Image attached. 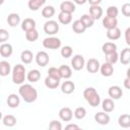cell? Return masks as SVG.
<instances>
[{
	"instance_id": "cell-1",
	"label": "cell",
	"mask_w": 130,
	"mask_h": 130,
	"mask_svg": "<svg viewBox=\"0 0 130 130\" xmlns=\"http://www.w3.org/2000/svg\"><path fill=\"white\" fill-rule=\"evenodd\" d=\"M18 93L25 103H34L38 99L37 89L28 83H25V84L22 83L18 89Z\"/></svg>"
},
{
	"instance_id": "cell-2",
	"label": "cell",
	"mask_w": 130,
	"mask_h": 130,
	"mask_svg": "<svg viewBox=\"0 0 130 130\" xmlns=\"http://www.w3.org/2000/svg\"><path fill=\"white\" fill-rule=\"evenodd\" d=\"M83 98L89 104V106L95 108L101 103V98L94 87H86L83 90Z\"/></svg>"
},
{
	"instance_id": "cell-3",
	"label": "cell",
	"mask_w": 130,
	"mask_h": 130,
	"mask_svg": "<svg viewBox=\"0 0 130 130\" xmlns=\"http://www.w3.org/2000/svg\"><path fill=\"white\" fill-rule=\"evenodd\" d=\"M25 67L21 64H16L12 69V81L15 84H22L26 77Z\"/></svg>"
},
{
	"instance_id": "cell-4",
	"label": "cell",
	"mask_w": 130,
	"mask_h": 130,
	"mask_svg": "<svg viewBox=\"0 0 130 130\" xmlns=\"http://www.w3.org/2000/svg\"><path fill=\"white\" fill-rule=\"evenodd\" d=\"M43 46L46 49H51V50H57L61 47V41L60 39L56 37H49L44 39L43 41Z\"/></svg>"
},
{
	"instance_id": "cell-5",
	"label": "cell",
	"mask_w": 130,
	"mask_h": 130,
	"mask_svg": "<svg viewBox=\"0 0 130 130\" xmlns=\"http://www.w3.org/2000/svg\"><path fill=\"white\" fill-rule=\"evenodd\" d=\"M44 31L47 35L54 36L59 31V24L56 20H48L44 24Z\"/></svg>"
},
{
	"instance_id": "cell-6",
	"label": "cell",
	"mask_w": 130,
	"mask_h": 130,
	"mask_svg": "<svg viewBox=\"0 0 130 130\" xmlns=\"http://www.w3.org/2000/svg\"><path fill=\"white\" fill-rule=\"evenodd\" d=\"M84 66H85V60H84V58H83L82 55L77 54V55L73 56V58H72V60H71V67H72L74 70L79 71V70H81Z\"/></svg>"
},
{
	"instance_id": "cell-7",
	"label": "cell",
	"mask_w": 130,
	"mask_h": 130,
	"mask_svg": "<svg viewBox=\"0 0 130 130\" xmlns=\"http://www.w3.org/2000/svg\"><path fill=\"white\" fill-rule=\"evenodd\" d=\"M36 62L39 66L41 67H45L46 65H48L49 61H50V57H49V54L45 51H40L37 53L36 55Z\"/></svg>"
},
{
	"instance_id": "cell-8",
	"label": "cell",
	"mask_w": 130,
	"mask_h": 130,
	"mask_svg": "<svg viewBox=\"0 0 130 130\" xmlns=\"http://www.w3.org/2000/svg\"><path fill=\"white\" fill-rule=\"evenodd\" d=\"M73 116H74V114H73L72 110L68 107H63L59 111V118L64 122H70L72 120Z\"/></svg>"
},
{
	"instance_id": "cell-9",
	"label": "cell",
	"mask_w": 130,
	"mask_h": 130,
	"mask_svg": "<svg viewBox=\"0 0 130 130\" xmlns=\"http://www.w3.org/2000/svg\"><path fill=\"white\" fill-rule=\"evenodd\" d=\"M85 66H86V70L89 73H96L101 68V64H100L99 60H96L94 58L88 59L86 64H85Z\"/></svg>"
},
{
	"instance_id": "cell-10",
	"label": "cell",
	"mask_w": 130,
	"mask_h": 130,
	"mask_svg": "<svg viewBox=\"0 0 130 130\" xmlns=\"http://www.w3.org/2000/svg\"><path fill=\"white\" fill-rule=\"evenodd\" d=\"M108 94L113 100H119L123 95V90L119 85H112L108 89Z\"/></svg>"
},
{
	"instance_id": "cell-11",
	"label": "cell",
	"mask_w": 130,
	"mask_h": 130,
	"mask_svg": "<svg viewBox=\"0 0 130 130\" xmlns=\"http://www.w3.org/2000/svg\"><path fill=\"white\" fill-rule=\"evenodd\" d=\"M94 121L100 125H108L110 123V116L107 112H98L94 115Z\"/></svg>"
},
{
	"instance_id": "cell-12",
	"label": "cell",
	"mask_w": 130,
	"mask_h": 130,
	"mask_svg": "<svg viewBox=\"0 0 130 130\" xmlns=\"http://www.w3.org/2000/svg\"><path fill=\"white\" fill-rule=\"evenodd\" d=\"M100 71L102 73L103 76L105 77H110L113 75L114 73V66L113 64L109 63V62H105L104 64L101 65V68H100Z\"/></svg>"
},
{
	"instance_id": "cell-13",
	"label": "cell",
	"mask_w": 130,
	"mask_h": 130,
	"mask_svg": "<svg viewBox=\"0 0 130 130\" xmlns=\"http://www.w3.org/2000/svg\"><path fill=\"white\" fill-rule=\"evenodd\" d=\"M13 53V48L10 44L8 43H2L0 46V55L4 58L10 57Z\"/></svg>"
},
{
	"instance_id": "cell-14",
	"label": "cell",
	"mask_w": 130,
	"mask_h": 130,
	"mask_svg": "<svg viewBox=\"0 0 130 130\" xmlns=\"http://www.w3.org/2000/svg\"><path fill=\"white\" fill-rule=\"evenodd\" d=\"M89 14L94 20H98L103 15V8L100 5H90L89 7Z\"/></svg>"
},
{
	"instance_id": "cell-15",
	"label": "cell",
	"mask_w": 130,
	"mask_h": 130,
	"mask_svg": "<svg viewBox=\"0 0 130 130\" xmlns=\"http://www.w3.org/2000/svg\"><path fill=\"white\" fill-rule=\"evenodd\" d=\"M118 25V20L117 18L110 17V16H105L103 18V26L107 29H111L114 27H117Z\"/></svg>"
},
{
	"instance_id": "cell-16",
	"label": "cell",
	"mask_w": 130,
	"mask_h": 130,
	"mask_svg": "<svg viewBox=\"0 0 130 130\" xmlns=\"http://www.w3.org/2000/svg\"><path fill=\"white\" fill-rule=\"evenodd\" d=\"M75 90V84L73 81L66 80L61 84V91L65 94H70Z\"/></svg>"
},
{
	"instance_id": "cell-17",
	"label": "cell",
	"mask_w": 130,
	"mask_h": 130,
	"mask_svg": "<svg viewBox=\"0 0 130 130\" xmlns=\"http://www.w3.org/2000/svg\"><path fill=\"white\" fill-rule=\"evenodd\" d=\"M36 21L32 18H24L21 22V28L24 31H28L36 28Z\"/></svg>"
},
{
	"instance_id": "cell-18",
	"label": "cell",
	"mask_w": 130,
	"mask_h": 130,
	"mask_svg": "<svg viewBox=\"0 0 130 130\" xmlns=\"http://www.w3.org/2000/svg\"><path fill=\"white\" fill-rule=\"evenodd\" d=\"M19 104H20V99H19V96L16 93H11V94L8 95V98H7V105H8L9 108H12V109L17 108L19 106Z\"/></svg>"
},
{
	"instance_id": "cell-19",
	"label": "cell",
	"mask_w": 130,
	"mask_h": 130,
	"mask_svg": "<svg viewBox=\"0 0 130 130\" xmlns=\"http://www.w3.org/2000/svg\"><path fill=\"white\" fill-rule=\"evenodd\" d=\"M60 10L63 12L73 13L75 11V4L72 1H63L60 4Z\"/></svg>"
},
{
	"instance_id": "cell-20",
	"label": "cell",
	"mask_w": 130,
	"mask_h": 130,
	"mask_svg": "<svg viewBox=\"0 0 130 130\" xmlns=\"http://www.w3.org/2000/svg\"><path fill=\"white\" fill-rule=\"evenodd\" d=\"M121 37V29L117 26L111 29H107V38L111 41H116Z\"/></svg>"
},
{
	"instance_id": "cell-21",
	"label": "cell",
	"mask_w": 130,
	"mask_h": 130,
	"mask_svg": "<svg viewBox=\"0 0 130 130\" xmlns=\"http://www.w3.org/2000/svg\"><path fill=\"white\" fill-rule=\"evenodd\" d=\"M59 84H60V80L59 79H56V78H54L52 76H49V75L45 78V85H46V87H48L50 89L57 88L59 86Z\"/></svg>"
},
{
	"instance_id": "cell-22",
	"label": "cell",
	"mask_w": 130,
	"mask_h": 130,
	"mask_svg": "<svg viewBox=\"0 0 130 130\" xmlns=\"http://www.w3.org/2000/svg\"><path fill=\"white\" fill-rule=\"evenodd\" d=\"M119 60L122 64L127 65L130 63V48H125L119 55Z\"/></svg>"
},
{
	"instance_id": "cell-23",
	"label": "cell",
	"mask_w": 130,
	"mask_h": 130,
	"mask_svg": "<svg viewBox=\"0 0 130 130\" xmlns=\"http://www.w3.org/2000/svg\"><path fill=\"white\" fill-rule=\"evenodd\" d=\"M58 20L62 24H69L72 21V13L60 11V13L58 14Z\"/></svg>"
},
{
	"instance_id": "cell-24",
	"label": "cell",
	"mask_w": 130,
	"mask_h": 130,
	"mask_svg": "<svg viewBox=\"0 0 130 130\" xmlns=\"http://www.w3.org/2000/svg\"><path fill=\"white\" fill-rule=\"evenodd\" d=\"M11 72V66L8 61L2 60L0 61V75L1 76H7Z\"/></svg>"
},
{
	"instance_id": "cell-25",
	"label": "cell",
	"mask_w": 130,
	"mask_h": 130,
	"mask_svg": "<svg viewBox=\"0 0 130 130\" xmlns=\"http://www.w3.org/2000/svg\"><path fill=\"white\" fill-rule=\"evenodd\" d=\"M102 108H103V111L107 113L113 112L115 109V104L113 102V99H105L102 102Z\"/></svg>"
},
{
	"instance_id": "cell-26",
	"label": "cell",
	"mask_w": 130,
	"mask_h": 130,
	"mask_svg": "<svg viewBox=\"0 0 130 130\" xmlns=\"http://www.w3.org/2000/svg\"><path fill=\"white\" fill-rule=\"evenodd\" d=\"M102 50H103V53L105 55L111 54V53L117 52V45L115 43H112V42H107V43H105L103 45Z\"/></svg>"
},
{
	"instance_id": "cell-27",
	"label": "cell",
	"mask_w": 130,
	"mask_h": 130,
	"mask_svg": "<svg viewBox=\"0 0 130 130\" xmlns=\"http://www.w3.org/2000/svg\"><path fill=\"white\" fill-rule=\"evenodd\" d=\"M34 59V55H32V52L29 51V50H24L21 52L20 54V60L23 64H29L31 63Z\"/></svg>"
},
{
	"instance_id": "cell-28",
	"label": "cell",
	"mask_w": 130,
	"mask_h": 130,
	"mask_svg": "<svg viewBox=\"0 0 130 130\" xmlns=\"http://www.w3.org/2000/svg\"><path fill=\"white\" fill-rule=\"evenodd\" d=\"M26 78L29 82H37L41 78V72L38 69H31L26 74Z\"/></svg>"
},
{
	"instance_id": "cell-29",
	"label": "cell",
	"mask_w": 130,
	"mask_h": 130,
	"mask_svg": "<svg viewBox=\"0 0 130 130\" xmlns=\"http://www.w3.org/2000/svg\"><path fill=\"white\" fill-rule=\"evenodd\" d=\"M118 124L122 128H129L130 127V115L122 114L118 118Z\"/></svg>"
},
{
	"instance_id": "cell-30",
	"label": "cell",
	"mask_w": 130,
	"mask_h": 130,
	"mask_svg": "<svg viewBox=\"0 0 130 130\" xmlns=\"http://www.w3.org/2000/svg\"><path fill=\"white\" fill-rule=\"evenodd\" d=\"M19 22H20V16L17 13H10L7 16V23L11 27H14V26L18 25Z\"/></svg>"
},
{
	"instance_id": "cell-31",
	"label": "cell",
	"mask_w": 130,
	"mask_h": 130,
	"mask_svg": "<svg viewBox=\"0 0 130 130\" xmlns=\"http://www.w3.org/2000/svg\"><path fill=\"white\" fill-rule=\"evenodd\" d=\"M85 29H86V27L80 21V19H77V20L73 21V23H72V30L75 34H83L85 31Z\"/></svg>"
},
{
	"instance_id": "cell-32",
	"label": "cell",
	"mask_w": 130,
	"mask_h": 130,
	"mask_svg": "<svg viewBox=\"0 0 130 130\" xmlns=\"http://www.w3.org/2000/svg\"><path fill=\"white\" fill-rule=\"evenodd\" d=\"M46 3V0H28V8L32 11L39 10L44 4Z\"/></svg>"
},
{
	"instance_id": "cell-33",
	"label": "cell",
	"mask_w": 130,
	"mask_h": 130,
	"mask_svg": "<svg viewBox=\"0 0 130 130\" xmlns=\"http://www.w3.org/2000/svg\"><path fill=\"white\" fill-rule=\"evenodd\" d=\"M59 70L62 75V78L64 79H69L72 76V69L68 65H61L59 67Z\"/></svg>"
},
{
	"instance_id": "cell-34",
	"label": "cell",
	"mask_w": 130,
	"mask_h": 130,
	"mask_svg": "<svg viewBox=\"0 0 130 130\" xmlns=\"http://www.w3.org/2000/svg\"><path fill=\"white\" fill-rule=\"evenodd\" d=\"M55 12H56L55 11V8L52 5H47V6H45L42 9V15L45 18H51V17H53L54 14H55Z\"/></svg>"
},
{
	"instance_id": "cell-35",
	"label": "cell",
	"mask_w": 130,
	"mask_h": 130,
	"mask_svg": "<svg viewBox=\"0 0 130 130\" xmlns=\"http://www.w3.org/2000/svg\"><path fill=\"white\" fill-rule=\"evenodd\" d=\"M3 125L6 127H13L16 124V118L13 115H6L2 119Z\"/></svg>"
},
{
	"instance_id": "cell-36",
	"label": "cell",
	"mask_w": 130,
	"mask_h": 130,
	"mask_svg": "<svg viewBox=\"0 0 130 130\" xmlns=\"http://www.w3.org/2000/svg\"><path fill=\"white\" fill-rule=\"evenodd\" d=\"M80 21L85 25L86 28L88 27H91L94 23V19L91 17L90 14H83L81 17H80Z\"/></svg>"
},
{
	"instance_id": "cell-37",
	"label": "cell",
	"mask_w": 130,
	"mask_h": 130,
	"mask_svg": "<svg viewBox=\"0 0 130 130\" xmlns=\"http://www.w3.org/2000/svg\"><path fill=\"white\" fill-rule=\"evenodd\" d=\"M25 39L28 42H36L39 39V32H38V30L35 28V29H31V30L25 31Z\"/></svg>"
},
{
	"instance_id": "cell-38",
	"label": "cell",
	"mask_w": 130,
	"mask_h": 130,
	"mask_svg": "<svg viewBox=\"0 0 130 130\" xmlns=\"http://www.w3.org/2000/svg\"><path fill=\"white\" fill-rule=\"evenodd\" d=\"M74 117L77 119V120H82L85 116H86V110L85 108L83 107H78L74 110Z\"/></svg>"
},
{
	"instance_id": "cell-39",
	"label": "cell",
	"mask_w": 130,
	"mask_h": 130,
	"mask_svg": "<svg viewBox=\"0 0 130 130\" xmlns=\"http://www.w3.org/2000/svg\"><path fill=\"white\" fill-rule=\"evenodd\" d=\"M48 75L52 76L56 79H59V80L62 79V75L60 73V70H59V68H56V67H50L48 70Z\"/></svg>"
},
{
	"instance_id": "cell-40",
	"label": "cell",
	"mask_w": 130,
	"mask_h": 130,
	"mask_svg": "<svg viewBox=\"0 0 130 130\" xmlns=\"http://www.w3.org/2000/svg\"><path fill=\"white\" fill-rule=\"evenodd\" d=\"M105 58H106V62H109V63H111V64L114 65L119 60V54L117 52H114V53L105 55Z\"/></svg>"
},
{
	"instance_id": "cell-41",
	"label": "cell",
	"mask_w": 130,
	"mask_h": 130,
	"mask_svg": "<svg viewBox=\"0 0 130 130\" xmlns=\"http://www.w3.org/2000/svg\"><path fill=\"white\" fill-rule=\"evenodd\" d=\"M118 14H119V9H118L116 6L112 5V6H109V7L107 8V16L117 18Z\"/></svg>"
},
{
	"instance_id": "cell-42",
	"label": "cell",
	"mask_w": 130,
	"mask_h": 130,
	"mask_svg": "<svg viewBox=\"0 0 130 130\" xmlns=\"http://www.w3.org/2000/svg\"><path fill=\"white\" fill-rule=\"evenodd\" d=\"M72 53H73V50L70 46H64L62 49H61V56L63 58H69L72 56Z\"/></svg>"
},
{
	"instance_id": "cell-43",
	"label": "cell",
	"mask_w": 130,
	"mask_h": 130,
	"mask_svg": "<svg viewBox=\"0 0 130 130\" xmlns=\"http://www.w3.org/2000/svg\"><path fill=\"white\" fill-rule=\"evenodd\" d=\"M49 128L51 130H61L62 129V124H61V122H59L57 120H52L49 124Z\"/></svg>"
},
{
	"instance_id": "cell-44",
	"label": "cell",
	"mask_w": 130,
	"mask_h": 130,
	"mask_svg": "<svg viewBox=\"0 0 130 130\" xmlns=\"http://www.w3.org/2000/svg\"><path fill=\"white\" fill-rule=\"evenodd\" d=\"M122 14L126 17H130V3H124L122 5Z\"/></svg>"
},
{
	"instance_id": "cell-45",
	"label": "cell",
	"mask_w": 130,
	"mask_h": 130,
	"mask_svg": "<svg viewBox=\"0 0 130 130\" xmlns=\"http://www.w3.org/2000/svg\"><path fill=\"white\" fill-rule=\"evenodd\" d=\"M9 39V34L6 29L1 28L0 29V43H5Z\"/></svg>"
},
{
	"instance_id": "cell-46",
	"label": "cell",
	"mask_w": 130,
	"mask_h": 130,
	"mask_svg": "<svg viewBox=\"0 0 130 130\" xmlns=\"http://www.w3.org/2000/svg\"><path fill=\"white\" fill-rule=\"evenodd\" d=\"M125 41H126V44L130 47V26L125 30Z\"/></svg>"
},
{
	"instance_id": "cell-47",
	"label": "cell",
	"mask_w": 130,
	"mask_h": 130,
	"mask_svg": "<svg viewBox=\"0 0 130 130\" xmlns=\"http://www.w3.org/2000/svg\"><path fill=\"white\" fill-rule=\"evenodd\" d=\"M65 129H73V130H77V129H79V126L78 125H76V124H68L67 126H65Z\"/></svg>"
},
{
	"instance_id": "cell-48",
	"label": "cell",
	"mask_w": 130,
	"mask_h": 130,
	"mask_svg": "<svg viewBox=\"0 0 130 130\" xmlns=\"http://www.w3.org/2000/svg\"><path fill=\"white\" fill-rule=\"evenodd\" d=\"M123 84H124V87H125V88L130 89V78H129V77H126V78L124 79Z\"/></svg>"
},
{
	"instance_id": "cell-49",
	"label": "cell",
	"mask_w": 130,
	"mask_h": 130,
	"mask_svg": "<svg viewBox=\"0 0 130 130\" xmlns=\"http://www.w3.org/2000/svg\"><path fill=\"white\" fill-rule=\"evenodd\" d=\"M87 2L90 5H100V3L102 2V0H87Z\"/></svg>"
},
{
	"instance_id": "cell-50",
	"label": "cell",
	"mask_w": 130,
	"mask_h": 130,
	"mask_svg": "<svg viewBox=\"0 0 130 130\" xmlns=\"http://www.w3.org/2000/svg\"><path fill=\"white\" fill-rule=\"evenodd\" d=\"M73 2L76 4H79V5H83L85 2H87V0H73Z\"/></svg>"
},
{
	"instance_id": "cell-51",
	"label": "cell",
	"mask_w": 130,
	"mask_h": 130,
	"mask_svg": "<svg viewBox=\"0 0 130 130\" xmlns=\"http://www.w3.org/2000/svg\"><path fill=\"white\" fill-rule=\"evenodd\" d=\"M126 76L130 78V67H129V68L127 69V71H126Z\"/></svg>"
}]
</instances>
